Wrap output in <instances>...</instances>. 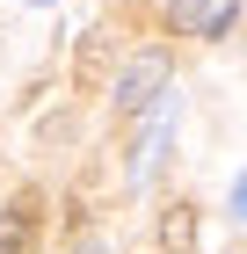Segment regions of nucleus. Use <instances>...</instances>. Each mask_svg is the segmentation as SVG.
<instances>
[{
    "mask_svg": "<svg viewBox=\"0 0 247 254\" xmlns=\"http://www.w3.org/2000/svg\"><path fill=\"white\" fill-rule=\"evenodd\" d=\"M160 95H167V51H138V59L116 73V109H124V117H146Z\"/></svg>",
    "mask_w": 247,
    "mask_h": 254,
    "instance_id": "1",
    "label": "nucleus"
},
{
    "mask_svg": "<svg viewBox=\"0 0 247 254\" xmlns=\"http://www.w3.org/2000/svg\"><path fill=\"white\" fill-rule=\"evenodd\" d=\"M167 138H174V95H160V109H153L146 138H138V153H131V182H153V167L167 160Z\"/></svg>",
    "mask_w": 247,
    "mask_h": 254,
    "instance_id": "2",
    "label": "nucleus"
},
{
    "mask_svg": "<svg viewBox=\"0 0 247 254\" xmlns=\"http://www.w3.org/2000/svg\"><path fill=\"white\" fill-rule=\"evenodd\" d=\"M189 240H196V218H189V203H174V211L160 218V247H167V254H182Z\"/></svg>",
    "mask_w": 247,
    "mask_h": 254,
    "instance_id": "3",
    "label": "nucleus"
},
{
    "mask_svg": "<svg viewBox=\"0 0 247 254\" xmlns=\"http://www.w3.org/2000/svg\"><path fill=\"white\" fill-rule=\"evenodd\" d=\"M29 218H37L29 203H15V211L0 218V254H22V247H29Z\"/></svg>",
    "mask_w": 247,
    "mask_h": 254,
    "instance_id": "4",
    "label": "nucleus"
},
{
    "mask_svg": "<svg viewBox=\"0 0 247 254\" xmlns=\"http://www.w3.org/2000/svg\"><path fill=\"white\" fill-rule=\"evenodd\" d=\"M167 22H174V29H204V22H211V0H174Z\"/></svg>",
    "mask_w": 247,
    "mask_h": 254,
    "instance_id": "5",
    "label": "nucleus"
},
{
    "mask_svg": "<svg viewBox=\"0 0 247 254\" xmlns=\"http://www.w3.org/2000/svg\"><path fill=\"white\" fill-rule=\"evenodd\" d=\"M233 211H240V218H247V175H240V189H233Z\"/></svg>",
    "mask_w": 247,
    "mask_h": 254,
    "instance_id": "6",
    "label": "nucleus"
},
{
    "mask_svg": "<svg viewBox=\"0 0 247 254\" xmlns=\"http://www.w3.org/2000/svg\"><path fill=\"white\" fill-rule=\"evenodd\" d=\"M80 254H102V247H95V240H87V247H80Z\"/></svg>",
    "mask_w": 247,
    "mask_h": 254,
    "instance_id": "7",
    "label": "nucleus"
}]
</instances>
